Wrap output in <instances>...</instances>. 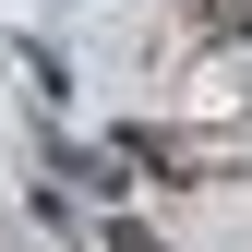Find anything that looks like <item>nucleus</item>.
Returning <instances> with one entry per match:
<instances>
[{
    "mask_svg": "<svg viewBox=\"0 0 252 252\" xmlns=\"http://www.w3.org/2000/svg\"><path fill=\"white\" fill-rule=\"evenodd\" d=\"M108 252H156V228H108Z\"/></svg>",
    "mask_w": 252,
    "mask_h": 252,
    "instance_id": "f257e3e1",
    "label": "nucleus"
}]
</instances>
